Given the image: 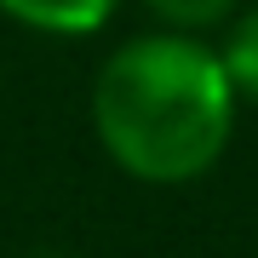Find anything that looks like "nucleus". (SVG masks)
<instances>
[{
  "mask_svg": "<svg viewBox=\"0 0 258 258\" xmlns=\"http://www.w3.org/2000/svg\"><path fill=\"white\" fill-rule=\"evenodd\" d=\"M218 57H224V75H230L235 98L258 103V6H247V12L230 18V35H224Z\"/></svg>",
  "mask_w": 258,
  "mask_h": 258,
  "instance_id": "obj_3",
  "label": "nucleus"
},
{
  "mask_svg": "<svg viewBox=\"0 0 258 258\" xmlns=\"http://www.w3.org/2000/svg\"><path fill=\"white\" fill-rule=\"evenodd\" d=\"M149 12L166 23V29H184V35H201L212 23H230L241 12V0H144Z\"/></svg>",
  "mask_w": 258,
  "mask_h": 258,
  "instance_id": "obj_4",
  "label": "nucleus"
},
{
  "mask_svg": "<svg viewBox=\"0 0 258 258\" xmlns=\"http://www.w3.org/2000/svg\"><path fill=\"white\" fill-rule=\"evenodd\" d=\"M35 258H75V252H35Z\"/></svg>",
  "mask_w": 258,
  "mask_h": 258,
  "instance_id": "obj_5",
  "label": "nucleus"
},
{
  "mask_svg": "<svg viewBox=\"0 0 258 258\" xmlns=\"http://www.w3.org/2000/svg\"><path fill=\"white\" fill-rule=\"evenodd\" d=\"M235 103L224 57L201 46V35L161 29L109 52L92 86V126L120 172L144 184H189L224 155Z\"/></svg>",
  "mask_w": 258,
  "mask_h": 258,
  "instance_id": "obj_1",
  "label": "nucleus"
},
{
  "mask_svg": "<svg viewBox=\"0 0 258 258\" xmlns=\"http://www.w3.org/2000/svg\"><path fill=\"white\" fill-rule=\"evenodd\" d=\"M115 6L120 0H0V12L35 35H92L109 23Z\"/></svg>",
  "mask_w": 258,
  "mask_h": 258,
  "instance_id": "obj_2",
  "label": "nucleus"
}]
</instances>
